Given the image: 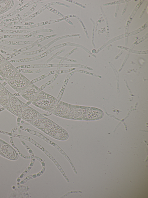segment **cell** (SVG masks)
I'll return each instance as SVG.
<instances>
[{
	"instance_id": "cell-16",
	"label": "cell",
	"mask_w": 148,
	"mask_h": 198,
	"mask_svg": "<svg viewBox=\"0 0 148 198\" xmlns=\"http://www.w3.org/2000/svg\"><path fill=\"white\" fill-rule=\"evenodd\" d=\"M49 4L50 5V6H51L52 5H62V6H64L65 7H66L67 8H69L70 6L69 5L66 4L64 3H61V2H50L49 3Z\"/></svg>"
},
{
	"instance_id": "cell-9",
	"label": "cell",
	"mask_w": 148,
	"mask_h": 198,
	"mask_svg": "<svg viewBox=\"0 0 148 198\" xmlns=\"http://www.w3.org/2000/svg\"><path fill=\"white\" fill-rule=\"evenodd\" d=\"M1 152L10 159H14L16 156L14 150L9 145L0 140Z\"/></svg>"
},
{
	"instance_id": "cell-6",
	"label": "cell",
	"mask_w": 148,
	"mask_h": 198,
	"mask_svg": "<svg viewBox=\"0 0 148 198\" xmlns=\"http://www.w3.org/2000/svg\"><path fill=\"white\" fill-rule=\"evenodd\" d=\"M41 90L32 83L24 89L19 94L29 102H31L39 93Z\"/></svg>"
},
{
	"instance_id": "cell-22",
	"label": "cell",
	"mask_w": 148,
	"mask_h": 198,
	"mask_svg": "<svg viewBox=\"0 0 148 198\" xmlns=\"http://www.w3.org/2000/svg\"><path fill=\"white\" fill-rule=\"evenodd\" d=\"M64 20L65 21L67 22H68L71 25H73V23L68 19H66Z\"/></svg>"
},
{
	"instance_id": "cell-14",
	"label": "cell",
	"mask_w": 148,
	"mask_h": 198,
	"mask_svg": "<svg viewBox=\"0 0 148 198\" xmlns=\"http://www.w3.org/2000/svg\"><path fill=\"white\" fill-rule=\"evenodd\" d=\"M66 46V43H62V44H59L58 45L55 46H54L53 47H52L51 48L49 49L48 51H46V52L48 54L50 52H51V51L57 49H58L59 48H60L63 46Z\"/></svg>"
},
{
	"instance_id": "cell-17",
	"label": "cell",
	"mask_w": 148,
	"mask_h": 198,
	"mask_svg": "<svg viewBox=\"0 0 148 198\" xmlns=\"http://www.w3.org/2000/svg\"><path fill=\"white\" fill-rule=\"evenodd\" d=\"M64 49H63L62 50L56 53L55 55H54L52 57H51V58H49L48 60H47L46 62V63H48V62L49 61H51V60H52L53 58L54 57H55L56 56H57L58 55L60 54V53H61L62 52L64 51Z\"/></svg>"
},
{
	"instance_id": "cell-13",
	"label": "cell",
	"mask_w": 148,
	"mask_h": 198,
	"mask_svg": "<svg viewBox=\"0 0 148 198\" xmlns=\"http://www.w3.org/2000/svg\"><path fill=\"white\" fill-rule=\"evenodd\" d=\"M53 31V30L51 29L46 28L38 30L32 32L31 34L33 36V35L42 32H51Z\"/></svg>"
},
{
	"instance_id": "cell-23",
	"label": "cell",
	"mask_w": 148,
	"mask_h": 198,
	"mask_svg": "<svg viewBox=\"0 0 148 198\" xmlns=\"http://www.w3.org/2000/svg\"></svg>"
},
{
	"instance_id": "cell-5",
	"label": "cell",
	"mask_w": 148,
	"mask_h": 198,
	"mask_svg": "<svg viewBox=\"0 0 148 198\" xmlns=\"http://www.w3.org/2000/svg\"><path fill=\"white\" fill-rule=\"evenodd\" d=\"M0 105L15 115L10 105L9 91L0 82Z\"/></svg>"
},
{
	"instance_id": "cell-10",
	"label": "cell",
	"mask_w": 148,
	"mask_h": 198,
	"mask_svg": "<svg viewBox=\"0 0 148 198\" xmlns=\"http://www.w3.org/2000/svg\"><path fill=\"white\" fill-rule=\"evenodd\" d=\"M14 3L12 0L0 1V15L10 9L13 7Z\"/></svg>"
},
{
	"instance_id": "cell-8",
	"label": "cell",
	"mask_w": 148,
	"mask_h": 198,
	"mask_svg": "<svg viewBox=\"0 0 148 198\" xmlns=\"http://www.w3.org/2000/svg\"><path fill=\"white\" fill-rule=\"evenodd\" d=\"M28 122L40 129H48L55 123L45 117L39 118Z\"/></svg>"
},
{
	"instance_id": "cell-11",
	"label": "cell",
	"mask_w": 148,
	"mask_h": 198,
	"mask_svg": "<svg viewBox=\"0 0 148 198\" xmlns=\"http://www.w3.org/2000/svg\"><path fill=\"white\" fill-rule=\"evenodd\" d=\"M50 5L49 3H48L46 4L44 6L40 8L37 10V11L35 12L34 14H32L27 19V20L30 19H32L36 16L38 15L39 14H40L42 11H43L45 9L47 8Z\"/></svg>"
},
{
	"instance_id": "cell-15",
	"label": "cell",
	"mask_w": 148,
	"mask_h": 198,
	"mask_svg": "<svg viewBox=\"0 0 148 198\" xmlns=\"http://www.w3.org/2000/svg\"><path fill=\"white\" fill-rule=\"evenodd\" d=\"M56 35H57L56 34H54L51 35L47 36L45 37H43L41 38L40 39L37 40L35 42H34V43H38L39 42H41L47 39H49L51 37L56 36Z\"/></svg>"
},
{
	"instance_id": "cell-21",
	"label": "cell",
	"mask_w": 148,
	"mask_h": 198,
	"mask_svg": "<svg viewBox=\"0 0 148 198\" xmlns=\"http://www.w3.org/2000/svg\"><path fill=\"white\" fill-rule=\"evenodd\" d=\"M33 37H37V38H42L44 36L42 35L39 34H35L33 35Z\"/></svg>"
},
{
	"instance_id": "cell-12",
	"label": "cell",
	"mask_w": 148,
	"mask_h": 198,
	"mask_svg": "<svg viewBox=\"0 0 148 198\" xmlns=\"http://www.w3.org/2000/svg\"><path fill=\"white\" fill-rule=\"evenodd\" d=\"M47 9L50 11L54 13L58 16L62 17V18L64 17V15L62 14L61 12L49 6L48 7Z\"/></svg>"
},
{
	"instance_id": "cell-3",
	"label": "cell",
	"mask_w": 148,
	"mask_h": 198,
	"mask_svg": "<svg viewBox=\"0 0 148 198\" xmlns=\"http://www.w3.org/2000/svg\"><path fill=\"white\" fill-rule=\"evenodd\" d=\"M40 130L51 136L58 140H66L68 137L67 132L62 127L55 123L48 129Z\"/></svg>"
},
{
	"instance_id": "cell-4",
	"label": "cell",
	"mask_w": 148,
	"mask_h": 198,
	"mask_svg": "<svg viewBox=\"0 0 148 198\" xmlns=\"http://www.w3.org/2000/svg\"><path fill=\"white\" fill-rule=\"evenodd\" d=\"M44 117L37 111L24 103L23 109L20 118L28 122Z\"/></svg>"
},
{
	"instance_id": "cell-20",
	"label": "cell",
	"mask_w": 148,
	"mask_h": 198,
	"mask_svg": "<svg viewBox=\"0 0 148 198\" xmlns=\"http://www.w3.org/2000/svg\"><path fill=\"white\" fill-rule=\"evenodd\" d=\"M77 48H75L73 49L69 53H68L66 55L64 56L65 57H67L68 56H69V55H70L74 51H75L77 49Z\"/></svg>"
},
{
	"instance_id": "cell-19",
	"label": "cell",
	"mask_w": 148,
	"mask_h": 198,
	"mask_svg": "<svg viewBox=\"0 0 148 198\" xmlns=\"http://www.w3.org/2000/svg\"><path fill=\"white\" fill-rule=\"evenodd\" d=\"M5 59L4 57L0 53V66L3 63Z\"/></svg>"
},
{
	"instance_id": "cell-2",
	"label": "cell",
	"mask_w": 148,
	"mask_h": 198,
	"mask_svg": "<svg viewBox=\"0 0 148 198\" xmlns=\"http://www.w3.org/2000/svg\"><path fill=\"white\" fill-rule=\"evenodd\" d=\"M6 82L19 94L32 83L27 78L21 73L16 77L6 81Z\"/></svg>"
},
{
	"instance_id": "cell-7",
	"label": "cell",
	"mask_w": 148,
	"mask_h": 198,
	"mask_svg": "<svg viewBox=\"0 0 148 198\" xmlns=\"http://www.w3.org/2000/svg\"><path fill=\"white\" fill-rule=\"evenodd\" d=\"M11 107L15 115L19 118L23 111L24 103L9 91Z\"/></svg>"
},
{
	"instance_id": "cell-18",
	"label": "cell",
	"mask_w": 148,
	"mask_h": 198,
	"mask_svg": "<svg viewBox=\"0 0 148 198\" xmlns=\"http://www.w3.org/2000/svg\"><path fill=\"white\" fill-rule=\"evenodd\" d=\"M66 1H67L71 3H73L74 4H76L78 6H79L80 7H81L82 8H85V7L83 6L82 5L76 2L75 1H73V0H65Z\"/></svg>"
},
{
	"instance_id": "cell-1",
	"label": "cell",
	"mask_w": 148,
	"mask_h": 198,
	"mask_svg": "<svg viewBox=\"0 0 148 198\" xmlns=\"http://www.w3.org/2000/svg\"><path fill=\"white\" fill-rule=\"evenodd\" d=\"M30 103L43 110L51 111L58 103V101L54 97L41 90Z\"/></svg>"
}]
</instances>
